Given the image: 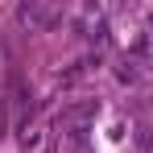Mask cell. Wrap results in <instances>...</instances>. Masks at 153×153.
<instances>
[{"label": "cell", "instance_id": "6da1fadb", "mask_svg": "<svg viewBox=\"0 0 153 153\" xmlns=\"http://www.w3.org/2000/svg\"><path fill=\"white\" fill-rule=\"evenodd\" d=\"M21 21L25 25H46V8L42 4H21Z\"/></svg>", "mask_w": 153, "mask_h": 153}]
</instances>
